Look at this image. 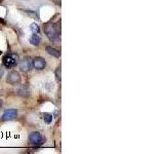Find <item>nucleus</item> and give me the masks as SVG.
Instances as JSON below:
<instances>
[{"label": "nucleus", "instance_id": "4", "mask_svg": "<svg viewBox=\"0 0 164 154\" xmlns=\"http://www.w3.org/2000/svg\"><path fill=\"white\" fill-rule=\"evenodd\" d=\"M7 82L9 83V84H12V85H16V84H18V83L21 82V75L19 74V72L11 71V73H8Z\"/></svg>", "mask_w": 164, "mask_h": 154}, {"label": "nucleus", "instance_id": "14", "mask_svg": "<svg viewBox=\"0 0 164 154\" xmlns=\"http://www.w3.org/2000/svg\"><path fill=\"white\" fill-rule=\"evenodd\" d=\"M61 67H59L58 69L55 70V77H56V79L59 80V81H61Z\"/></svg>", "mask_w": 164, "mask_h": 154}, {"label": "nucleus", "instance_id": "1", "mask_svg": "<svg viewBox=\"0 0 164 154\" xmlns=\"http://www.w3.org/2000/svg\"><path fill=\"white\" fill-rule=\"evenodd\" d=\"M19 55L16 52H8L7 55L3 57L2 63L3 66L7 69H11L13 67H16L19 63Z\"/></svg>", "mask_w": 164, "mask_h": 154}, {"label": "nucleus", "instance_id": "13", "mask_svg": "<svg viewBox=\"0 0 164 154\" xmlns=\"http://www.w3.org/2000/svg\"><path fill=\"white\" fill-rule=\"evenodd\" d=\"M30 28H31L32 31L35 32V33H39L40 32V28H39V26L37 24H32Z\"/></svg>", "mask_w": 164, "mask_h": 154}, {"label": "nucleus", "instance_id": "8", "mask_svg": "<svg viewBox=\"0 0 164 154\" xmlns=\"http://www.w3.org/2000/svg\"><path fill=\"white\" fill-rule=\"evenodd\" d=\"M18 95L22 97H29L30 95V88L28 85H22L18 88Z\"/></svg>", "mask_w": 164, "mask_h": 154}, {"label": "nucleus", "instance_id": "10", "mask_svg": "<svg viewBox=\"0 0 164 154\" xmlns=\"http://www.w3.org/2000/svg\"><path fill=\"white\" fill-rule=\"evenodd\" d=\"M40 41H41V39H40V37L38 35H36V34H33L31 36V38H30V43L33 45H35V46H37L40 44Z\"/></svg>", "mask_w": 164, "mask_h": 154}, {"label": "nucleus", "instance_id": "3", "mask_svg": "<svg viewBox=\"0 0 164 154\" xmlns=\"http://www.w3.org/2000/svg\"><path fill=\"white\" fill-rule=\"evenodd\" d=\"M29 142L34 146H40L43 144V137L38 132H32L29 135Z\"/></svg>", "mask_w": 164, "mask_h": 154}, {"label": "nucleus", "instance_id": "5", "mask_svg": "<svg viewBox=\"0 0 164 154\" xmlns=\"http://www.w3.org/2000/svg\"><path fill=\"white\" fill-rule=\"evenodd\" d=\"M32 65L36 70H43L46 67V61L41 57H37L32 60Z\"/></svg>", "mask_w": 164, "mask_h": 154}, {"label": "nucleus", "instance_id": "17", "mask_svg": "<svg viewBox=\"0 0 164 154\" xmlns=\"http://www.w3.org/2000/svg\"><path fill=\"white\" fill-rule=\"evenodd\" d=\"M0 23H3V20L2 19H0Z\"/></svg>", "mask_w": 164, "mask_h": 154}, {"label": "nucleus", "instance_id": "6", "mask_svg": "<svg viewBox=\"0 0 164 154\" xmlns=\"http://www.w3.org/2000/svg\"><path fill=\"white\" fill-rule=\"evenodd\" d=\"M16 116H18V110L16 109H8L3 113L2 120L3 121H8V120L15 119Z\"/></svg>", "mask_w": 164, "mask_h": 154}, {"label": "nucleus", "instance_id": "16", "mask_svg": "<svg viewBox=\"0 0 164 154\" xmlns=\"http://www.w3.org/2000/svg\"><path fill=\"white\" fill-rule=\"evenodd\" d=\"M2 105H3V102H2V100H0V108L2 107Z\"/></svg>", "mask_w": 164, "mask_h": 154}, {"label": "nucleus", "instance_id": "15", "mask_svg": "<svg viewBox=\"0 0 164 154\" xmlns=\"http://www.w3.org/2000/svg\"><path fill=\"white\" fill-rule=\"evenodd\" d=\"M3 73H4V71H3V68L1 66H0V79L2 78V76H3Z\"/></svg>", "mask_w": 164, "mask_h": 154}, {"label": "nucleus", "instance_id": "9", "mask_svg": "<svg viewBox=\"0 0 164 154\" xmlns=\"http://www.w3.org/2000/svg\"><path fill=\"white\" fill-rule=\"evenodd\" d=\"M45 51L48 55L55 57V58H60V57H61V52H60L58 49L51 48V46H47V48H45Z\"/></svg>", "mask_w": 164, "mask_h": 154}, {"label": "nucleus", "instance_id": "2", "mask_svg": "<svg viewBox=\"0 0 164 154\" xmlns=\"http://www.w3.org/2000/svg\"><path fill=\"white\" fill-rule=\"evenodd\" d=\"M44 33L51 41H55L60 34V33H58V30H56V25L52 24V23H47V24H45Z\"/></svg>", "mask_w": 164, "mask_h": 154}, {"label": "nucleus", "instance_id": "12", "mask_svg": "<svg viewBox=\"0 0 164 154\" xmlns=\"http://www.w3.org/2000/svg\"><path fill=\"white\" fill-rule=\"evenodd\" d=\"M43 119H44V121H45L46 125H51V121H52V115L51 114H48V113H46V114H44Z\"/></svg>", "mask_w": 164, "mask_h": 154}, {"label": "nucleus", "instance_id": "7", "mask_svg": "<svg viewBox=\"0 0 164 154\" xmlns=\"http://www.w3.org/2000/svg\"><path fill=\"white\" fill-rule=\"evenodd\" d=\"M32 66V61L29 57H26L20 62V69H21L22 72H28L30 69H31Z\"/></svg>", "mask_w": 164, "mask_h": 154}, {"label": "nucleus", "instance_id": "11", "mask_svg": "<svg viewBox=\"0 0 164 154\" xmlns=\"http://www.w3.org/2000/svg\"><path fill=\"white\" fill-rule=\"evenodd\" d=\"M23 11L26 12L27 15H29L30 16H32V18H35L36 20H38V13L37 12H35V11H29V9H22Z\"/></svg>", "mask_w": 164, "mask_h": 154}]
</instances>
